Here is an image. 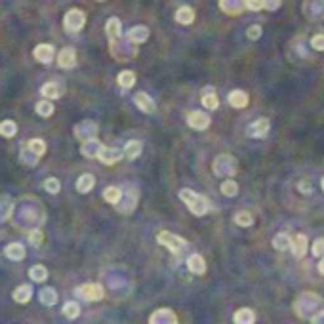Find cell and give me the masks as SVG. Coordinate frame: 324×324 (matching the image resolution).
<instances>
[{"label":"cell","instance_id":"28","mask_svg":"<svg viewBox=\"0 0 324 324\" xmlns=\"http://www.w3.org/2000/svg\"><path fill=\"white\" fill-rule=\"evenodd\" d=\"M31 295H33V286L31 284H23V286H18L16 290H14V301L16 303H27L29 299H31Z\"/></svg>","mask_w":324,"mask_h":324},{"label":"cell","instance_id":"30","mask_svg":"<svg viewBox=\"0 0 324 324\" xmlns=\"http://www.w3.org/2000/svg\"><path fill=\"white\" fill-rule=\"evenodd\" d=\"M176 21L181 23V25H189L195 21V10L191 6H180L178 12H176Z\"/></svg>","mask_w":324,"mask_h":324},{"label":"cell","instance_id":"9","mask_svg":"<svg viewBox=\"0 0 324 324\" xmlns=\"http://www.w3.org/2000/svg\"><path fill=\"white\" fill-rule=\"evenodd\" d=\"M269 132H271L269 118H257L252 124H248L246 128V135L248 137H254V139H263V137L269 135Z\"/></svg>","mask_w":324,"mask_h":324},{"label":"cell","instance_id":"7","mask_svg":"<svg viewBox=\"0 0 324 324\" xmlns=\"http://www.w3.org/2000/svg\"><path fill=\"white\" fill-rule=\"evenodd\" d=\"M84 23H86V14L78 8L69 10L65 14V18H63V25H65L67 33H78L80 29L84 27Z\"/></svg>","mask_w":324,"mask_h":324},{"label":"cell","instance_id":"3","mask_svg":"<svg viewBox=\"0 0 324 324\" xmlns=\"http://www.w3.org/2000/svg\"><path fill=\"white\" fill-rule=\"evenodd\" d=\"M109 48H111L113 57L114 59H118V61H128V59H132V57L137 56V44L132 42L128 37H126L124 42H122V37L109 40Z\"/></svg>","mask_w":324,"mask_h":324},{"label":"cell","instance_id":"8","mask_svg":"<svg viewBox=\"0 0 324 324\" xmlns=\"http://www.w3.org/2000/svg\"><path fill=\"white\" fill-rule=\"evenodd\" d=\"M75 294L78 297H82L86 301H99L103 299L105 295V290L101 284H95V282H88V284H82L80 288H76Z\"/></svg>","mask_w":324,"mask_h":324},{"label":"cell","instance_id":"32","mask_svg":"<svg viewBox=\"0 0 324 324\" xmlns=\"http://www.w3.org/2000/svg\"><path fill=\"white\" fill-rule=\"evenodd\" d=\"M273 248L280 250V252H286L292 248V237L288 233H278L275 238H273Z\"/></svg>","mask_w":324,"mask_h":324},{"label":"cell","instance_id":"22","mask_svg":"<svg viewBox=\"0 0 324 324\" xmlns=\"http://www.w3.org/2000/svg\"><path fill=\"white\" fill-rule=\"evenodd\" d=\"M187 269H189L193 275H204L206 273V261H204V257L200 256V254L189 256V259H187Z\"/></svg>","mask_w":324,"mask_h":324},{"label":"cell","instance_id":"45","mask_svg":"<svg viewBox=\"0 0 324 324\" xmlns=\"http://www.w3.org/2000/svg\"><path fill=\"white\" fill-rule=\"evenodd\" d=\"M37 160H38V156L31 151L29 147H25V149L21 151V162H23V164H27V166H35Z\"/></svg>","mask_w":324,"mask_h":324},{"label":"cell","instance_id":"26","mask_svg":"<svg viewBox=\"0 0 324 324\" xmlns=\"http://www.w3.org/2000/svg\"><path fill=\"white\" fill-rule=\"evenodd\" d=\"M141 151H143V145H141V141H137V139H132V141H128L124 145V156H126L128 160L139 158V156H141Z\"/></svg>","mask_w":324,"mask_h":324},{"label":"cell","instance_id":"21","mask_svg":"<svg viewBox=\"0 0 324 324\" xmlns=\"http://www.w3.org/2000/svg\"><path fill=\"white\" fill-rule=\"evenodd\" d=\"M103 147H105L103 143L97 141V139H88V141H84V145L80 147V152L84 154L86 158H97Z\"/></svg>","mask_w":324,"mask_h":324},{"label":"cell","instance_id":"48","mask_svg":"<svg viewBox=\"0 0 324 324\" xmlns=\"http://www.w3.org/2000/svg\"><path fill=\"white\" fill-rule=\"evenodd\" d=\"M313 256L322 257L324 256V238H316L313 244Z\"/></svg>","mask_w":324,"mask_h":324},{"label":"cell","instance_id":"13","mask_svg":"<svg viewBox=\"0 0 324 324\" xmlns=\"http://www.w3.org/2000/svg\"><path fill=\"white\" fill-rule=\"evenodd\" d=\"M133 101H135V105H137V109L143 111L145 114H152L154 111H156V103H154V99H152L147 92H139V94H135Z\"/></svg>","mask_w":324,"mask_h":324},{"label":"cell","instance_id":"39","mask_svg":"<svg viewBox=\"0 0 324 324\" xmlns=\"http://www.w3.org/2000/svg\"><path fill=\"white\" fill-rule=\"evenodd\" d=\"M219 189H221V193H223L225 197H237L238 195V183L235 180H231V178H229V180H225L223 183H221V187H219Z\"/></svg>","mask_w":324,"mask_h":324},{"label":"cell","instance_id":"52","mask_svg":"<svg viewBox=\"0 0 324 324\" xmlns=\"http://www.w3.org/2000/svg\"><path fill=\"white\" fill-rule=\"evenodd\" d=\"M299 189H301V193H305V195H311V193H313V183H311V180L299 181Z\"/></svg>","mask_w":324,"mask_h":324},{"label":"cell","instance_id":"11","mask_svg":"<svg viewBox=\"0 0 324 324\" xmlns=\"http://www.w3.org/2000/svg\"><path fill=\"white\" fill-rule=\"evenodd\" d=\"M303 14L309 21H322L324 0H303Z\"/></svg>","mask_w":324,"mask_h":324},{"label":"cell","instance_id":"19","mask_svg":"<svg viewBox=\"0 0 324 324\" xmlns=\"http://www.w3.org/2000/svg\"><path fill=\"white\" fill-rule=\"evenodd\" d=\"M149 35H151L149 27H145V25H135V27H132L128 31L126 37L130 38L132 42H135V44H143V42L149 40Z\"/></svg>","mask_w":324,"mask_h":324},{"label":"cell","instance_id":"43","mask_svg":"<svg viewBox=\"0 0 324 324\" xmlns=\"http://www.w3.org/2000/svg\"><path fill=\"white\" fill-rule=\"evenodd\" d=\"M35 111L40 116H52V113H54V103L52 101H38Z\"/></svg>","mask_w":324,"mask_h":324},{"label":"cell","instance_id":"16","mask_svg":"<svg viewBox=\"0 0 324 324\" xmlns=\"http://www.w3.org/2000/svg\"><path fill=\"white\" fill-rule=\"evenodd\" d=\"M219 8L227 16H238L246 8V0H219Z\"/></svg>","mask_w":324,"mask_h":324},{"label":"cell","instance_id":"49","mask_svg":"<svg viewBox=\"0 0 324 324\" xmlns=\"http://www.w3.org/2000/svg\"><path fill=\"white\" fill-rule=\"evenodd\" d=\"M311 46L316 50V52H324V35H314L311 38Z\"/></svg>","mask_w":324,"mask_h":324},{"label":"cell","instance_id":"50","mask_svg":"<svg viewBox=\"0 0 324 324\" xmlns=\"http://www.w3.org/2000/svg\"><path fill=\"white\" fill-rule=\"evenodd\" d=\"M29 242H31L33 246H38V244L42 242V233H40V229H35V231L29 233Z\"/></svg>","mask_w":324,"mask_h":324},{"label":"cell","instance_id":"37","mask_svg":"<svg viewBox=\"0 0 324 324\" xmlns=\"http://www.w3.org/2000/svg\"><path fill=\"white\" fill-rule=\"evenodd\" d=\"M116 80H118V86H122L124 90H130L135 84V73L133 71H122Z\"/></svg>","mask_w":324,"mask_h":324},{"label":"cell","instance_id":"41","mask_svg":"<svg viewBox=\"0 0 324 324\" xmlns=\"http://www.w3.org/2000/svg\"><path fill=\"white\" fill-rule=\"evenodd\" d=\"M18 132V126L14 120H4V122L0 124V135L2 137H14Z\"/></svg>","mask_w":324,"mask_h":324},{"label":"cell","instance_id":"12","mask_svg":"<svg viewBox=\"0 0 324 324\" xmlns=\"http://www.w3.org/2000/svg\"><path fill=\"white\" fill-rule=\"evenodd\" d=\"M149 322L151 324H176L178 322V316L172 309H156L154 313L149 316Z\"/></svg>","mask_w":324,"mask_h":324},{"label":"cell","instance_id":"17","mask_svg":"<svg viewBox=\"0 0 324 324\" xmlns=\"http://www.w3.org/2000/svg\"><path fill=\"white\" fill-rule=\"evenodd\" d=\"M307 246H309V240H307V237H305L303 233H297L295 237H292V254H294V257H303L305 254H307Z\"/></svg>","mask_w":324,"mask_h":324},{"label":"cell","instance_id":"55","mask_svg":"<svg viewBox=\"0 0 324 324\" xmlns=\"http://www.w3.org/2000/svg\"><path fill=\"white\" fill-rule=\"evenodd\" d=\"M318 271H320V275H324V256L320 259V263H318Z\"/></svg>","mask_w":324,"mask_h":324},{"label":"cell","instance_id":"25","mask_svg":"<svg viewBox=\"0 0 324 324\" xmlns=\"http://www.w3.org/2000/svg\"><path fill=\"white\" fill-rule=\"evenodd\" d=\"M105 33H107L109 40L122 37V23H120V19L118 18L107 19V23H105Z\"/></svg>","mask_w":324,"mask_h":324},{"label":"cell","instance_id":"4","mask_svg":"<svg viewBox=\"0 0 324 324\" xmlns=\"http://www.w3.org/2000/svg\"><path fill=\"white\" fill-rule=\"evenodd\" d=\"M212 172L216 174V178H233L238 172V162L233 154H218L214 158V164H212Z\"/></svg>","mask_w":324,"mask_h":324},{"label":"cell","instance_id":"1","mask_svg":"<svg viewBox=\"0 0 324 324\" xmlns=\"http://www.w3.org/2000/svg\"><path fill=\"white\" fill-rule=\"evenodd\" d=\"M322 305V297L316 292H303L297 295V299L294 301V313L299 318H313V314L320 309Z\"/></svg>","mask_w":324,"mask_h":324},{"label":"cell","instance_id":"34","mask_svg":"<svg viewBox=\"0 0 324 324\" xmlns=\"http://www.w3.org/2000/svg\"><path fill=\"white\" fill-rule=\"evenodd\" d=\"M12 208H14V200H12V197L2 195V197H0V221H6V219L10 218Z\"/></svg>","mask_w":324,"mask_h":324},{"label":"cell","instance_id":"51","mask_svg":"<svg viewBox=\"0 0 324 324\" xmlns=\"http://www.w3.org/2000/svg\"><path fill=\"white\" fill-rule=\"evenodd\" d=\"M246 8L257 12V10L265 8V0H246Z\"/></svg>","mask_w":324,"mask_h":324},{"label":"cell","instance_id":"54","mask_svg":"<svg viewBox=\"0 0 324 324\" xmlns=\"http://www.w3.org/2000/svg\"><path fill=\"white\" fill-rule=\"evenodd\" d=\"M311 322H314V324H320V322H324V311H316V313L313 314V318H311Z\"/></svg>","mask_w":324,"mask_h":324},{"label":"cell","instance_id":"5","mask_svg":"<svg viewBox=\"0 0 324 324\" xmlns=\"http://www.w3.org/2000/svg\"><path fill=\"white\" fill-rule=\"evenodd\" d=\"M137 202H139V191L135 185H128V187H124L122 189V199L118 200V204H116V210L120 212V214H132L133 210L137 208Z\"/></svg>","mask_w":324,"mask_h":324},{"label":"cell","instance_id":"6","mask_svg":"<svg viewBox=\"0 0 324 324\" xmlns=\"http://www.w3.org/2000/svg\"><path fill=\"white\" fill-rule=\"evenodd\" d=\"M156 240H158V244H162L164 248H168V250L174 252V254H180L181 250L187 246V240H185V238H181L180 235H174L170 231H160L158 237H156Z\"/></svg>","mask_w":324,"mask_h":324},{"label":"cell","instance_id":"15","mask_svg":"<svg viewBox=\"0 0 324 324\" xmlns=\"http://www.w3.org/2000/svg\"><path fill=\"white\" fill-rule=\"evenodd\" d=\"M57 65L61 69H73L76 65V52L75 48L67 46L57 54Z\"/></svg>","mask_w":324,"mask_h":324},{"label":"cell","instance_id":"40","mask_svg":"<svg viewBox=\"0 0 324 324\" xmlns=\"http://www.w3.org/2000/svg\"><path fill=\"white\" fill-rule=\"evenodd\" d=\"M202 105H204L206 109H210V111H216L219 107L218 95L214 94V92H206V94L202 95Z\"/></svg>","mask_w":324,"mask_h":324},{"label":"cell","instance_id":"53","mask_svg":"<svg viewBox=\"0 0 324 324\" xmlns=\"http://www.w3.org/2000/svg\"><path fill=\"white\" fill-rule=\"evenodd\" d=\"M280 4H282V0H265V10L275 12V10L280 8Z\"/></svg>","mask_w":324,"mask_h":324},{"label":"cell","instance_id":"42","mask_svg":"<svg viewBox=\"0 0 324 324\" xmlns=\"http://www.w3.org/2000/svg\"><path fill=\"white\" fill-rule=\"evenodd\" d=\"M27 147L35 152V154H37L38 158H40V156L46 152V143L42 141V139H31V141L27 143Z\"/></svg>","mask_w":324,"mask_h":324},{"label":"cell","instance_id":"31","mask_svg":"<svg viewBox=\"0 0 324 324\" xmlns=\"http://www.w3.org/2000/svg\"><path fill=\"white\" fill-rule=\"evenodd\" d=\"M95 185V178L94 174H82L78 181H76V191L78 193H90V191L94 189Z\"/></svg>","mask_w":324,"mask_h":324},{"label":"cell","instance_id":"23","mask_svg":"<svg viewBox=\"0 0 324 324\" xmlns=\"http://www.w3.org/2000/svg\"><path fill=\"white\" fill-rule=\"evenodd\" d=\"M122 156H124V151H120V149H111V147H103L97 158L103 162V164H116V162L120 160Z\"/></svg>","mask_w":324,"mask_h":324},{"label":"cell","instance_id":"27","mask_svg":"<svg viewBox=\"0 0 324 324\" xmlns=\"http://www.w3.org/2000/svg\"><path fill=\"white\" fill-rule=\"evenodd\" d=\"M4 254H6V257L12 259V261H21V259L25 257V246L19 244V242H12V244L6 246Z\"/></svg>","mask_w":324,"mask_h":324},{"label":"cell","instance_id":"24","mask_svg":"<svg viewBox=\"0 0 324 324\" xmlns=\"http://www.w3.org/2000/svg\"><path fill=\"white\" fill-rule=\"evenodd\" d=\"M229 105L231 107H235V109H244L248 105V94L244 92V90H233L231 94H229Z\"/></svg>","mask_w":324,"mask_h":324},{"label":"cell","instance_id":"46","mask_svg":"<svg viewBox=\"0 0 324 324\" xmlns=\"http://www.w3.org/2000/svg\"><path fill=\"white\" fill-rule=\"evenodd\" d=\"M44 189H46L48 193H59L61 183H59V180H56V178H48V180L44 181Z\"/></svg>","mask_w":324,"mask_h":324},{"label":"cell","instance_id":"10","mask_svg":"<svg viewBox=\"0 0 324 324\" xmlns=\"http://www.w3.org/2000/svg\"><path fill=\"white\" fill-rule=\"evenodd\" d=\"M97 124L94 120H82L75 126V137L80 141H88V139H95L97 137Z\"/></svg>","mask_w":324,"mask_h":324},{"label":"cell","instance_id":"44","mask_svg":"<svg viewBox=\"0 0 324 324\" xmlns=\"http://www.w3.org/2000/svg\"><path fill=\"white\" fill-rule=\"evenodd\" d=\"M63 314H65L67 318H76L78 314H80V307H78V303L76 301H69V303L63 305Z\"/></svg>","mask_w":324,"mask_h":324},{"label":"cell","instance_id":"18","mask_svg":"<svg viewBox=\"0 0 324 324\" xmlns=\"http://www.w3.org/2000/svg\"><path fill=\"white\" fill-rule=\"evenodd\" d=\"M33 56H35V59L40 61V63H50V61L54 59V56H56V52H54V46H52V44H38V46L35 48V52H33Z\"/></svg>","mask_w":324,"mask_h":324},{"label":"cell","instance_id":"47","mask_svg":"<svg viewBox=\"0 0 324 324\" xmlns=\"http://www.w3.org/2000/svg\"><path fill=\"white\" fill-rule=\"evenodd\" d=\"M246 37L250 38V40H257V38L261 37V25H252V27H248Z\"/></svg>","mask_w":324,"mask_h":324},{"label":"cell","instance_id":"56","mask_svg":"<svg viewBox=\"0 0 324 324\" xmlns=\"http://www.w3.org/2000/svg\"><path fill=\"white\" fill-rule=\"evenodd\" d=\"M322 191H324V176H322Z\"/></svg>","mask_w":324,"mask_h":324},{"label":"cell","instance_id":"29","mask_svg":"<svg viewBox=\"0 0 324 324\" xmlns=\"http://www.w3.org/2000/svg\"><path fill=\"white\" fill-rule=\"evenodd\" d=\"M233 320L237 324H252L256 322V313L252 309H248V307H242L233 314Z\"/></svg>","mask_w":324,"mask_h":324},{"label":"cell","instance_id":"38","mask_svg":"<svg viewBox=\"0 0 324 324\" xmlns=\"http://www.w3.org/2000/svg\"><path fill=\"white\" fill-rule=\"evenodd\" d=\"M29 276H31V280H35V282H44V280L48 278V269L44 265L31 267V271H29Z\"/></svg>","mask_w":324,"mask_h":324},{"label":"cell","instance_id":"36","mask_svg":"<svg viewBox=\"0 0 324 324\" xmlns=\"http://www.w3.org/2000/svg\"><path fill=\"white\" fill-rule=\"evenodd\" d=\"M235 223L238 227H252L254 225V216L246 210H240V212L235 214Z\"/></svg>","mask_w":324,"mask_h":324},{"label":"cell","instance_id":"20","mask_svg":"<svg viewBox=\"0 0 324 324\" xmlns=\"http://www.w3.org/2000/svg\"><path fill=\"white\" fill-rule=\"evenodd\" d=\"M40 94L44 95L46 99H57V97H61V95L65 94V88L59 82H46L40 88Z\"/></svg>","mask_w":324,"mask_h":324},{"label":"cell","instance_id":"14","mask_svg":"<svg viewBox=\"0 0 324 324\" xmlns=\"http://www.w3.org/2000/svg\"><path fill=\"white\" fill-rule=\"evenodd\" d=\"M187 124H189L193 130L202 132V130H206L210 126V116L206 113H200V111H193L187 116Z\"/></svg>","mask_w":324,"mask_h":324},{"label":"cell","instance_id":"33","mask_svg":"<svg viewBox=\"0 0 324 324\" xmlns=\"http://www.w3.org/2000/svg\"><path fill=\"white\" fill-rule=\"evenodd\" d=\"M38 299H40V303L48 305V307H52V305L57 303V294L54 288H42L40 292H38Z\"/></svg>","mask_w":324,"mask_h":324},{"label":"cell","instance_id":"35","mask_svg":"<svg viewBox=\"0 0 324 324\" xmlns=\"http://www.w3.org/2000/svg\"><path fill=\"white\" fill-rule=\"evenodd\" d=\"M103 199L107 200V202H111V204H118V200L122 199V189L120 187H116V185H111V187H107V189L103 191Z\"/></svg>","mask_w":324,"mask_h":324},{"label":"cell","instance_id":"2","mask_svg":"<svg viewBox=\"0 0 324 324\" xmlns=\"http://www.w3.org/2000/svg\"><path fill=\"white\" fill-rule=\"evenodd\" d=\"M178 197H180L181 202H185V206L191 210V214H195V216H206L210 212V202L206 197H202L199 193H195V191L191 189H181L178 193Z\"/></svg>","mask_w":324,"mask_h":324}]
</instances>
